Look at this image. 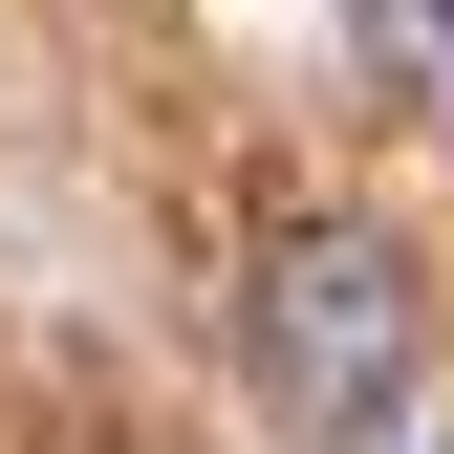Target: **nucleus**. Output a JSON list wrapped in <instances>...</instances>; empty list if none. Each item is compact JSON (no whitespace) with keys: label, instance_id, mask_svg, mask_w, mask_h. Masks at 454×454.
<instances>
[{"label":"nucleus","instance_id":"nucleus-2","mask_svg":"<svg viewBox=\"0 0 454 454\" xmlns=\"http://www.w3.org/2000/svg\"><path fill=\"white\" fill-rule=\"evenodd\" d=\"M368 87L389 108H454V0H368Z\"/></svg>","mask_w":454,"mask_h":454},{"label":"nucleus","instance_id":"nucleus-1","mask_svg":"<svg viewBox=\"0 0 454 454\" xmlns=\"http://www.w3.org/2000/svg\"><path fill=\"white\" fill-rule=\"evenodd\" d=\"M411 368H433L411 239H389V216H281L260 239V411L303 454H368L389 411H411Z\"/></svg>","mask_w":454,"mask_h":454}]
</instances>
